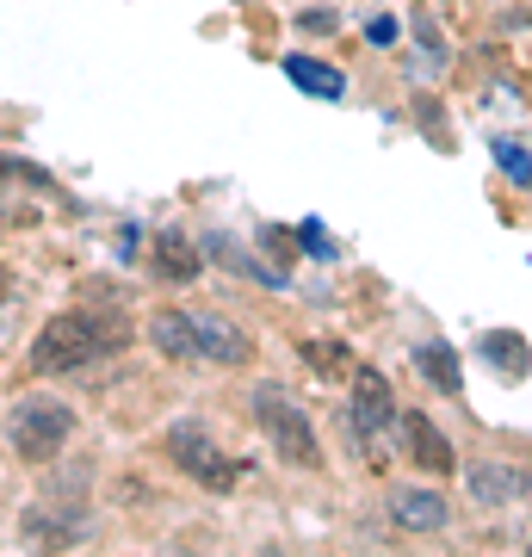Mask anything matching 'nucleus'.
<instances>
[{
  "instance_id": "f257e3e1",
  "label": "nucleus",
  "mask_w": 532,
  "mask_h": 557,
  "mask_svg": "<svg viewBox=\"0 0 532 557\" xmlns=\"http://www.w3.org/2000/svg\"><path fill=\"white\" fill-rule=\"evenodd\" d=\"M124 341V329L119 322H106V317H87V310H69V317H50L44 322V335L32 341V366L38 372H81L87 359H99V354H112Z\"/></svg>"
},
{
  "instance_id": "f03ea898",
  "label": "nucleus",
  "mask_w": 532,
  "mask_h": 557,
  "mask_svg": "<svg viewBox=\"0 0 532 557\" xmlns=\"http://www.w3.org/2000/svg\"><path fill=\"white\" fill-rule=\"evenodd\" d=\"M69 434H75V409L57 397H25L13 416H7V440H13V453L25 458V465H50V458L69 446Z\"/></svg>"
},
{
  "instance_id": "7ed1b4c3",
  "label": "nucleus",
  "mask_w": 532,
  "mask_h": 557,
  "mask_svg": "<svg viewBox=\"0 0 532 557\" xmlns=\"http://www.w3.org/2000/svg\"><path fill=\"white\" fill-rule=\"evenodd\" d=\"M255 421H260V434L273 440L292 465H304V471H316V465H322V446H316L310 416H304V409H297L279 384H260V391H255Z\"/></svg>"
},
{
  "instance_id": "20e7f679",
  "label": "nucleus",
  "mask_w": 532,
  "mask_h": 557,
  "mask_svg": "<svg viewBox=\"0 0 532 557\" xmlns=\"http://www.w3.org/2000/svg\"><path fill=\"white\" fill-rule=\"evenodd\" d=\"M168 453H174V465L186 478H198L205 490H230V483L242 478V465H230L198 428H174V434H168Z\"/></svg>"
},
{
  "instance_id": "39448f33",
  "label": "nucleus",
  "mask_w": 532,
  "mask_h": 557,
  "mask_svg": "<svg viewBox=\"0 0 532 557\" xmlns=\"http://www.w3.org/2000/svg\"><path fill=\"white\" fill-rule=\"evenodd\" d=\"M403 446H409V458L421 465V471H434V478L458 465V458H453V440L440 434V428L421 416V409H409V416H403Z\"/></svg>"
},
{
  "instance_id": "423d86ee",
  "label": "nucleus",
  "mask_w": 532,
  "mask_h": 557,
  "mask_svg": "<svg viewBox=\"0 0 532 557\" xmlns=\"http://www.w3.org/2000/svg\"><path fill=\"white\" fill-rule=\"evenodd\" d=\"M391 416H396V409H391V384H384V372L354 366V421H359V440H372Z\"/></svg>"
},
{
  "instance_id": "0eeeda50",
  "label": "nucleus",
  "mask_w": 532,
  "mask_h": 557,
  "mask_svg": "<svg viewBox=\"0 0 532 557\" xmlns=\"http://www.w3.org/2000/svg\"><path fill=\"white\" fill-rule=\"evenodd\" d=\"M20 527H25V539H32V545H44V552H62V545H75V539L87 533V515H81V508H69V515H50V502H44V508H32Z\"/></svg>"
},
{
  "instance_id": "6e6552de",
  "label": "nucleus",
  "mask_w": 532,
  "mask_h": 557,
  "mask_svg": "<svg viewBox=\"0 0 532 557\" xmlns=\"http://www.w3.org/2000/svg\"><path fill=\"white\" fill-rule=\"evenodd\" d=\"M193 329H198V359H223V366H242L248 359V335H242L236 322L193 317Z\"/></svg>"
},
{
  "instance_id": "1a4fd4ad",
  "label": "nucleus",
  "mask_w": 532,
  "mask_h": 557,
  "mask_svg": "<svg viewBox=\"0 0 532 557\" xmlns=\"http://www.w3.org/2000/svg\"><path fill=\"white\" fill-rule=\"evenodd\" d=\"M391 515H396V527H409V533H440V527H446V502H440L434 490H396Z\"/></svg>"
},
{
  "instance_id": "9d476101",
  "label": "nucleus",
  "mask_w": 532,
  "mask_h": 557,
  "mask_svg": "<svg viewBox=\"0 0 532 557\" xmlns=\"http://www.w3.org/2000/svg\"><path fill=\"white\" fill-rule=\"evenodd\" d=\"M415 372H421V379L434 384L440 397H458V391H465V372H458V354L446 347V341H421V347H415Z\"/></svg>"
},
{
  "instance_id": "9b49d317",
  "label": "nucleus",
  "mask_w": 532,
  "mask_h": 557,
  "mask_svg": "<svg viewBox=\"0 0 532 557\" xmlns=\"http://www.w3.org/2000/svg\"><path fill=\"white\" fill-rule=\"evenodd\" d=\"M149 341H156L168 359H198V329H193V317H180V310H161V317L149 322Z\"/></svg>"
},
{
  "instance_id": "f8f14e48",
  "label": "nucleus",
  "mask_w": 532,
  "mask_h": 557,
  "mask_svg": "<svg viewBox=\"0 0 532 557\" xmlns=\"http://www.w3.org/2000/svg\"><path fill=\"white\" fill-rule=\"evenodd\" d=\"M285 75H292L304 94H316V100H341V94H347V75H341V69H329V62L285 57Z\"/></svg>"
},
{
  "instance_id": "ddd939ff",
  "label": "nucleus",
  "mask_w": 532,
  "mask_h": 557,
  "mask_svg": "<svg viewBox=\"0 0 532 557\" xmlns=\"http://www.w3.org/2000/svg\"><path fill=\"white\" fill-rule=\"evenodd\" d=\"M471 496H477V502L532 496V478H527V471H502V465H477V471H471Z\"/></svg>"
},
{
  "instance_id": "4468645a",
  "label": "nucleus",
  "mask_w": 532,
  "mask_h": 557,
  "mask_svg": "<svg viewBox=\"0 0 532 557\" xmlns=\"http://www.w3.org/2000/svg\"><path fill=\"white\" fill-rule=\"evenodd\" d=\"M483 354H490L495 372H508V379H520L527 372V335H514V329H495V335H483Z\"/></svg>"
},
{
  "instance_id": "2eb2a0df",
  "label": "nucleus",
  "mask_w": 532,
  "mask_h": 557,
  "mask_svg": "<svg viewBox=\"0 0 532 557\" xmlns=\"http://www.w3.org/2000/svg\"><path fill=\"white\" fill-rule=\"evenodd\" d=\"M198 267H205V260L193 255V242H180V236L156 242V273L161 278H180V285H186V278H198Z\"/></svg>"
},
{
  "instance_id": "dca6fc26",
  "label": "nucleus",
  "mask_w": 532,
  "mask_h": 557,
  "mask_svg": "<svg viewBox=\"0 0 532 557\" xmlns=\"http://www.w3.org/2000/svg\"><path fill=\"white\" fill-rule=\"evenodd\" d=\"M205 248H211V255H218L223 267H236V273H248V278H267V285H273V278H285V273H273V267H255V260L242 255V248H236L230 236H205Z\"/></svg>"
},
{
  "instance_id": "f3484780",
  "label": "nucleus",
  "mask_w": 532,
  "mask_h": 557,
  "mask_svg": "<svg viewBox=\"0 0 532 557\" xmlns=\"http://www.w3.org/2000/svg\"><path fill=\"white\" fill-rule=\"evenodd\" d=\"M304 359H310L322 379H335V372H347V347L341 341H304Z\"/></svg>"
},
{
  "instance_id": "a211bd4d",
  "label": "nucleus",
  "mask_w": 532,
  "mask_h": 557,
  "mask_svg": "<svg viewBox=\"0 0 532 557\" xmlns=\"http://www.w3.org/2000/svg\"><path fill=\"white\" fill-rule=\"evenodd\" d=\"M495 161H502V174L514 180V186H532V149H520V143H495Z\"/></svg>"
},
{
  "instance_id": "6ab92c4d",
  "label": "nucleus",
  "mask_w": 532,
  "mask_h": 557,
  "mask_svg": "<svg viewBox=\"0 0 532 557\" xmlns=\"http://www.w3.org/2000/svg\"><path fill=\"white\" fill-rule=\"evenodd\" d=\"M260 242H267V255L279 260V273H285V267H292V260H297V242L285 236V230H260Z\"/></svg>"
},
{
  "instance_id": "aec40b11",
  "label": "nucleus",
  "mask_w": 532,
  "mask_h": 557,
  "mask_svg": "<svg viewBox=\"0 0 532 557\" xmlns=\"http://www.w3.org/2000/svg\"><path fill=\"white\" fill-rule=\"evenodd\" d=\"M304 248H310V255H329V236H322V223H304Z\"/></svg>"
},
{
  "instance_id": "412c9836",
  "label": "nucleus",
  "mask_w": 532,
  "mask_h": 557,
  "mask_svg": "<svg viewBox=\"0 0 532 557\" xmlns=\"http://www.w3.org/2000/svg\"><path fill=\"white\" fill-rule=\"evenodd\" d=\"M304 32H335V13H304Z\"/></svg>"
},
{
  "instance_id": "4be33fe9",
  "label": "nucleus",
  "mask_w": 532,
  "mask_h": 557,
  "mask_svg": "<svg viewBox=\"0 0 532 557\" xmlns=\"http://www.w3.org/2000/svg\"><path fill=\"white\" fill-rule=\"evenodd\" d=\"M396 38V20H372V44H391Z\"/></svg>"
},
{
  "instance_id": "5701e85b",
  "label": "nucleus",
  "mask_w": 532,
  "mask_h": 557,
  "mask_svg": "<svg viewBox=\"0 0 532 557\" xmlns=\"http://www.w3.org/2000/svg\"><path fill=\"white\" fill-rule=\"evenodd\" d=\"M7 285H13V278H7V267H0V298H7Z\"/></svg>"
},
{
  "instance_id": "b1692460",
  "label": "nucleus",
  "mask_w": 532,
  "mask_h": 557,
  "mask_svg": "<svg viewBox=\"0 0 532 557\" xmlns=\"http://www.w3.org/2000/svg\"><path fill=\"white\" fill-rule=\"evenodd\" d=\"M0 223H7V211H0Z\"/></svg>"
},
{
  "instance_id": "393cba45",
  "label": "nucleus",
  "mask_w": 532,
  "mask_h": 557,
  "mask_svg": "<svg viewBox=\"0 0 532 557\" xmlns=\"http://www.w3.org/2000/svg\"><path fill=\"white\" fill-rule=\"evenodd\" d=\"M527 552H532V545H527Z\"/></svg>"
}]
</instances>
